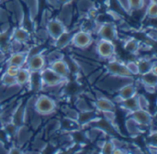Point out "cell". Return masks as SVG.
I'll list each match as a JSON object with an SVG mask.
<instances>
[{"label":"cell","instance_id":"1","mask_svg":"<svg viewBox=\"0 0 157 154\" xmlns=\"http://www.w3.org/2000/svg\"><path fill=\"white\" fill-rule=\"evenodd\" d=\"M56 108L57 103L55 99L47 94L40 95L35 98L33 109L40 116H51L56 111Z\"/></svg>","mask_w":157,"mask_h":154},{"label":"cell","instance_id":"2","mask_svg":"<svg viewBox=\"0 0 157 154\" xmlns=\"http://www.w3.org/2000/svg\"><path fill=\"white\" fill-rule=\"evenodd\" d=\"M95 51L99 60H110L116 54L114 41L98 39L95 44Z\"/></svg>","mask_w":157,"mask_h":154},{"label":"cell","instance_id":"3","mask_svg":"<svg viewBox=\"0 0 157 154\" xmlns=\"http://www.w3.org/2000/svg\"><path fill=\"white\" fill-rule=\"evenodd\" d=\"M94 43V38L91 32L79 29L77 31H75L73 34L71 45L74 46L75 49L83 50Z\"/></svg>","mask_w":157,"mask_h":154},{"label":"cell","instance_id":"4","mask_svg":"<svg viewBox=\"0 0 157 154\" xmlns=\"http://www.w3.org/2000/svg\"><path fill=\"white\" fill-rule=\"evenodd\" d=\"M42 85L44 86H55L65 84L68 80L62 77L58 73H56L49 66H46L43 70L40 72Z\"/></svg>","mask_w":157,"mask_h":154},{"label":"cell","instance_id":"5","mask_svg":"<svg viewBox=\"0 0 157 154\" xmlns=\"http://www.w3.org/2000/svg\"><path fill=\"white\" fill-rule=\"evenodd\" d=\"M97 36L98 39H103L110 41H115L119 38V30L117 26L113 22H106V23H99V26L96 31Z\"/></svg>","mask_w":157,"mask_h":154},{"label":"cell","instance_id":"6","mask_svg":"<svg viewBox=\"0 0 157 154\" xmlns=\"http://www.w3.org/2000/svg\"><path fill=\"white\" fill-rule=\"evenodd\" d=\"M105 71L107 73L110 75H115V76H122V77H128L132 76L129 71L127 70L125 63L115 59L114 57L110 60H108Z\"/></svg>","mask_w":157,"mask_h":154},{"label":"cell","instance_id":"7","mask_svg":"<svg viewBox=\"0 0 157 154\" xmlns=\"http://www.w3.org/2000/svg\"><path fill=\"white\" fill-rule=\"evenodd\" d=\"M129 115L144 129L150 128L151 124L154 121V115H152L151 112L147 110H143V109L138 108L135 111L130 113Z\"/></svg>","mask_w":157,"mask_h":154},{"label":"cell","instance_id":"8","mask_svg":"<svg viewBox=\"0 0 157 154\" xmlns=\"http://www.w3.org/2000/svg\"><path fill=\"white\" fill-rule=\"evenodd\" d=\"M45 28L49 33L50 39H52V40H55L60 35H62V33H63L67 29V28L63 25V23L60 21L57 17H52L48 22Z\"/></svg>","mask_w":157,"mask_h":154},{"label":"cell","instance_id":"9","mask_svg":"<svg viewBox=\"0 0 157 154\" xmlns=\"http://www.w3.org/2000/svg\"><path fill=\"white\" fill-rule=\"evenodd\" d=\"M47 66L44 53H40L28 58L26 67L30 72H40Z\"/></svg>","mask_w":157,"mask_h":154},{"label":"cell","instance_id":"10","mask_svg":"<svg viewBox=\"0 0 157 154\" xmlns=\"http://www.w3.org/2000/svg\"><path fill=\"white\" fill-rule=\"evenodd\" d=\"M98 119H100V118L98 117V111L96 109L79 112L78 117H77V122L81 126V129H83L84 127L88 126L90 124L96 123Z\"/></svg>","mask_w":157,"mask_h":154},{"label":"cell","instance_id":"11","mask_svg":"<svg viewBox=\"0 0 157 154\" xmlns=\"http://www.w3.org/2000/svg\"><path fill=\"white\" fill-rule=\"evenodd\" d=\"M94 107L97 111L102 113L104 111H115L116 110V104L113 100L108 98L107 96L96 98L93 102Z\"/></svg>","mask_w":157,"mask_h":154},{"label":"cell","instance_id":"12","mask_svg":"<svg viewBox=\"0 0 157 154\" xmlns=\"http://www.w3.org/2000/svg\"><path fill=\"white\" fill-rule=\"evenodd\" d=\"M137 90H138V87L135 85V83L128 84L121 87L120 90L117 92L118 96H116V98L119 99V104L123 100L135 96L137 95Z\"/></svg>","mask_w":157,"mask_h":154},{"label":"cell","instance_id":"13","mask_svg":"<svg viewBox=\"0 0 157 154\" xmlns=\"http://www.w3.org/2000/svg\"><path fill=\"white\" fill-rule=\"evenodd\" d=\"M48 66L51 69H52L56 73L61 75L62 77L69 80V76L71 75V73H70L68 64H67L66 61L64 60V58L58 60V61H55V62H52L51 64H49Z\"/></svg>","mask_w":157,"mask_h":154},{"label":"cell","instance_id":"14","mask_svg":"<svg viewBox=\"0 0 157 154\" xmlns=\"http://www.w3.org/2000/svg\"><path fill=\"white\" fill-rule=\"evenodd\" d=\"M136 62L138 64L140 75L146 73L148 72H151V71L154 73H156V62L155 60H152L151 58L141 57L136 61Z\"/></svg>","mask_w":157,"mask_h":154},{"label":"cell","instance_id":"15","mask_svg":"<svg viewBox=\"0 0 157 154\" xmlns=\"http://www.w3.org/2000/svg\"><path fill=\"white\" fill-rule=\"evenodd\" d=\"M28 60L27 51L11 52L6 59V64H12L17 67H24Z\"/></svg>","mask_w":157,"mask_h":154},{"label":"cell","instance_id":"16","mask_svg":"<svg viewBox=\"0 0 157 154\" xmlns=\"http://www.w3.org/2000/svg\"><path fill=\"white\" fill-rule=\"evenodd\" d=\"M11 39L22 43H29V41L31 39V33L24 27L18 26L11 30Z\"/></svg>","mask_w":157,"mask_h":154},{"label":"cell","instance_id":"17","mask_svg":"<svg viewBox=\"0 0 157 154\" xmlns=\"http://www.w3.org/2000/svg\"><path fill=\"white\" fill-rule=\"evenodd\" d=\"M60 8H62L61 9V12L58 15V17H56L60 21H62L66 28H68V26L71 25L72 19H73V17H74V9H73V6H71V3H70V4L62 6Z\"/></svg>","mask_w":157,"mask_h":154},{"label":"cell","instance_id":"18","mask_svg":"<svg viewBox=\"0 0 157 154\" xmlns=\"http://www.w3.org/2000/svg\"><path fill=\"white\" fill-rule=\"evenodd\" d=\"M81 126L77 122V120L68 118L66 117L60 119V130L62 132H66V133H73L75 131L80 130Z\"/></svg>","mask_w":157,"mask_h":154},{"label":"cell","instance_id":"19","mask_svg":"<svg viewBox=\"0 0 157 154\" xmlns=\"http://www.w3.org/2000/svg\"><path fill=\"white\" fill-rule=\"evenodd\" d=\"M125 128L128 132V135L132 138H136L144 132V128L140 126L132 118L129 116L125 121Z\"/></svg>","mask_w":157,"mask_h":154},{"label":"cell","instance_id":"20","mask_svg":"<svg viewBox=\"0 0 157 154\" xmlns=\"http://www.w3.org/2000/svg\"><path fill=\"white\" fill-rule=\"evenodd\" d=\"M74 32L75 31H69L66 29L63 33H62V35H60L55 40H53V44L55 45V47L60 50H63L69 47L71 45Z\"/></svg>","mask_w":157,"mask_h":154},{"label":"cell","instance_id":"21","mask_svg":"<svg viewBox=\"0 0 157 154\" xmlns=\"http://www.w3.org/2000/svg\"><path fill=\"white\" fill-rule=\"evenodd\" d=\"M141 40L133 37H128L123 43V49L126 52L131 54H137L140 51Z\"/></svg>","mask_w":157,"mask_h":154},{"label":"cell","instance_id":"22","mask_svg":"<svg viewBox=\"0 0 157 154\" xmlns=\"http://www.w3.org/2000/svg\"><path fill=\"white\" fill-rule=\"evenodd\" d=\"M28 86H29V89L34 93H38V92L41 91L42 82H41L40 72H31L30 73V78H29Z\"/></svg>","mask_w":157,"mask_h":154},{"label":"cell","instance_id":"23","mask_svg":"<svg viewBox=\"0 0 157 154\" xmlns=\"http://www.w3.org/2000/svg\"><path fill=\"white\" fill-rule=\"evenodd\" d=\"M30 71L27 67H20L16 74V81L17 84L20 86H26L29 84L30 78Z\"/></svg>","mask_w":157,"mask_h":154},{"label":"cell","instance_id":"24","mask_svg":"<svg viewBox=\"0 0 157 154\" xmlns=\"http://www.w3.org/2000/svg\"><path fill=\"white\" fill-rule=\"evenodd\" d=\"M140 83L143 86H154L156 87L157 73L154 72H148L140 75Z\"/></svg>","mask_w":157,"mask_h":154},{"label":"cell","instance_id":"25","mask_svg":"<svg viewBox=\"0 0 157 154\" xmlns=\"http://www.w3.org/2000/svg\"><path fill=\"white\" fill-rule=\"evenodd\" d=\"M121 108H123L125 111H127L129 114L135 111L136 109L139 108L138 107V102H137V98H136V96H132L131 98H128L126 100H123L121 101Z\"/></svg>","mask_w":157,"mask_h":154},{"label":"cell","instance_id":"26","mask_svg":"<svg viewBox=\"0 0 157 154\" xmlns=\"http://www.w3.org/2000/svg\"><path fill=\"white\" fill-rule=\"evenodd\" d=\"M75 107L78 112H84V111L95 109L94 105H90V103L85 97H82L79 96H77V98L75 102Z\"/></svg>","mask_w":157,"mask_h":154},{"label":"cell","instance_id":"27","mask_svg":"<svg viewBox=\"0 0 157 154\" xmlns=\"http://www.w3.org/2000/svg\"><path fill=\"white\" fill-rule=\"evenodd\" d=\"M44 56H45V60H46V62H47V66L49 64H51L52 62H55V61H58V60H61V59L64 58V54L63 53L62 50L57 49V48L55 50L48 51L46 54L44 53Z\"/></svg>","mask_w":157,"mask_h":154},{"label":"cell","instance_id":"28","mask_svg":"<svg viewBox=\"0 0 157 154\" xmlns=\"http://www.w3.org/2000/svg\"><path fill=\"white\" fill-rule=\"evenodd\" d=\"M76 7H77V11L80 14L86 16L87 12L93 7H95V5L91 0H78L76 4Z\"/></svg>","mask_w":157,"mask_h":154},{"label":"cell","instance_id":"29","mask_svg":"<svg viewBox=\"0 0 157 154\" xmlns=\"http://www.w3.org/2000/svg\"><path fill=\"white\" fill-rule=\"evenodd\" d=\"M105 70L104 69H96L94 70L91 73H89L86 78H87V82L89 85H96V83L102 77V75L104 74Z\"/></svg>","mask_w":157,"mask_h":154},{"label":"cell","instance_id":"30","mask_svg":"<svg viewBox=\"0 0 157 154\" xmlns=\"http://www.w3.org/2000/svg\"><path fill=\"white\" fill-rule=\"evenodd\" d=\"M137 102H138V107L140 109L143 110H147L150 112V101L149 99L143 94H138L136 95Z\"/></svg>","mask_w":157,"mask_h":154},{"label":"cell","instance_id":"31","mask_svg":"<svg viewBox=\"0 0 157 154\" xmlns=\"http://www.w3.org/2000/svg\"><path fill=\"white\" fill-rule=\"evenodd\" d=\"M0 84L6 85V86H12L17 85V81H16V77L13 75H10L8 73H6V72H4L1 76H0Z\"/></svg>","mask_w":157,"mask_h":154},{"label":"cell","instance_id":"32","mask_svg":"<svg viewBox=\"0 0 157 154\" xmlns=\"http://www.w3.org/2000/svg\"><path fill=\"white\" fill-rule=\"evenodd\" d=\"M145 16L150 19H155L157 17V3H149L145 6Z\"/></svg>","mask_w":157,"mask_h":154},{"label":"cell","instance_id":"33","mask_svg":"<svg viewBox=\"0 0 157 154\" xmlns=\"http://www.w3.org/2000/svg\"><path fill=\"white\" fill-rule=\"evenodd\" d=\"M125 66H126L127 70L129 71V73H131L132 76L140 75L139 68H138V64H137L136 61H128L127 62H125Z\"/></svg>","mask_w":157,"mask_h":154},{"label":"cell","instance_id":"34","mask_svg":"<svg viewBox=\"0 0 157 154\" xmlns=\"http://www.w3.org/2000/svg\"><path fill=\"white\" fill-rule=\"evenodd\" d=\"M52 13L49 8L44 9L41 16H40V26L41 28H45L46 25L48 24V22L52 18Z\"/></svg>","mask_w":157,"mask_h":154},{"label":"cell","instance_id":"35","mask_svg":"<svg viewBox=\"0 0 157 154\" xmlns=\"http://www.w3.org/2000/svg\"><path fill=\"white\" fill-rule=\"evenodd\" d=\"M46 129L50 131V133H54L60 130V119H51L46 124Z\"/></svg>","mask_w":157,"mask_h":154},{"label":"cell","instance_id":"36","mask_svg":"<svg viewBox=\"0 0 157 154\" xmlns=\"http://www.w3.org/2000/svg\"><path fill=\"white\" fill-rule=\"evenodd\" d=\"M63 114H64V117H66L68 118L77 120L79 112L75 108H71L69 107H63Z\"/></svg>","mask_w":157,"mask_h":154},{"label":"cell","instance_id":"37","mask_svg":"<svg viewBox=\"0 0 157 154\" xmlns=\"http://www.w3.org/2000/svg\"><path fill=\"white\" fill-rule=\"evenodd\" d=\"M36 38H37L40 41L43 42V41L49 39H50V36H49V33H48L47 29H46L45 28H41V27H40L39 29L36 30Z\"/></svg>","mask_w":157,"mask_h":154},{"label":"cell","instance_id":"38","mask_svg":"<svg viewBox=\"0 0 157 154\" xmlns=\"http://www.w3.org/2000/svg\"><path fill=\"white\" fill-rule=\"evenodd\" d=\"M127 1H128V6H129L131 11L138 10V9L144 7V0H127Z\"/></svg>","mask_w":157,"mask_h":154},{"label":"cell","instance_id":"39","mask_svg":"<svg viewBox=\"0 0 157 154\" xmlns=\"http://www.w3.org/2000/svg\"><path fill=\"white\" fill-rule=\"evenodd\" d=\"M102 116H103L102 118H104L106 121L115 125V121L117 118L115 111H104V112H102Z\"/></svg>","mask_w":157,"mask_h":154},{"label":"cell","instance_id":"40","mask_svg":"<svg viewBox=\"0 0 157 154\" xmlns=\"http://www.w3.org/2000/svg\"><path fill=\"white\" fill-rule=\"evenodd\" d=\"M114 145L111 141V140L109 141H105L102 147L100 148L101 149V153H112L113 152V150H114Z\"/></svg>","mask_w":157,"mask_h":154},{"label":"cell","instance_id":"41","mask_svg":"<svg viewBox=\"0 0 157 154\" xmlns=\"http://www.w3.org/2000/svg\"><path fill=\"white\" fill-rule=\"evenodd\" d=\"M19 67L17 66H15V65H12V64H6V73L10 74V75H13V76H16L17 71H18Z\"/></svg>","mask_w":157,"mask_h":154},{"label":"cell","instance_id":"42","mask_svg":"<svg viewBox=\"0 0 157 154\" xmlns=\"http://www.w3.org/2000/svg\"><path fill=\"white\" fill-rule=\"evenodd\" d=\"M9 21V14L6 9L0 7V23Z\"/></svg>","mask_w":157,"mask_h":154},{"label":"cell","instance_id":"43","mask_svg":"<svg viewBox=\"0 0 157 154\" xmlns=\"http://www.w3.org/2000/svg\"><path fill=\"white\" fill-rule=\"evenodd\" d=\"M146 37L149 38L151 40L155 41L156 40V29L155 28H150L149 31L146 32Z\"/></svg>","mask_w":157,"mask_h":154},{"label":"cell","instance_id":"44","mask_svg":"<svg viewBox=\"0 0 157 154\" xmlns=\"http://www.w3.org/2000/svg\"><path fill=\"white\" fill-rule=\"evenodd\" d=\"M46 2L48 3V5L54 8V9H59L61 7V5H60V2L59 0H46Z\"/></svg>","mask_w":157,"mask_h":154},{"label":"cell","instance_id":"45","mask_svg":"<svg viewBox=\"0 0 157 154\" xmlns=\"http://www.w3.org/2000/svg\"><path fill=\"white\" fill-rule=\"evenodd\" d=\"M20 149H21V148L18 147L17 145V146H13V147H11V148L9 149V151H7V152H9V153H21L22 151H21Z\"/></svg>","mask_w":157,"mask_h":154},{"label":"cell","instance_id":"46","mask_svg":"<svg viewBox=\"0 0 157 154\" xmlns=\"http://www.w3.org/2000/svg\"><path fill=\"white\" fill-rule=\"evenodd\" d=\"M72 1H73V0H59L61 6H64V5H67V4H70Z\"/></svg>","mask_w":157,"mask_h":154},{"label":"cell","instance_id":"47","mask_svg":"<svg viewBox=\"0 0 157 154\" xmlns=\"http://www.w3.org/2000/svg\"><path fill=\"white\" fill-rule=\"evenodd\" d=\"M150 3H156V0H150Z\"/></svg>","mask_w":157,"mask_h":154}]
</instances>
